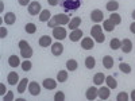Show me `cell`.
Listing matches in <instances>:
<instances>
[{
    "label": "cell",
    "mask_w": 135,
    "mask_h": 101,
    "mask_svg": "<svg viewBox=\"0 0 135 101\" xmlns=\"http://www.w3.org/2000/svg\"><path fill=\"white\" fill-rule=\"evenodd\" d=\"M2 100H4V101H11V100H14V92H12V90L7 92V93L2 97Z\"/></svg>",
    "instance_id": "obj_37"
},
{
    "label": "cell",
    "mask_w": 135,
    "mask_h": 101,
    "mask_svg": "<svg viewBox=\"0 0 135 101\" xmlns=\"http://www.w3.org/2000/svg\"><path fill=\"white\" fill-rule=\"evenodd\" d=\"M131 16H132V19H134V20H135V9H134V11H132V14H131Z\"/></svg>",
    "instance_id": "obj_46"
},
{
    "label": "cell",
    "mask_w": 135,
    "mask_h": 101,
    "mask_svg": "<svg viewBox=\"0 0 135 101\" xmlns=\"http://www.w3.org/2000/svg\"><path fill=\"white\" fill-rule=\"evenodd\" d=\"M116 100L118 101H127L128 100V94L126 92H120L118 96H116Z\"/></svg>",
    "instance_id": "obj_36"
},
{
    "label": "cell",
    "mask_w": 135,
    "mask_h": 101,
    "mask_svg": "<svg viewBox=\"0 0 135 101\" xmlns=\"http://www.w3.org/2000/svg\"><path fill=\"white\" fill-rule=\"evenodd\" d=\"M74 2H81V0H74Z\"/></svg>",
    "instance_id": "obj_47"
},
{
    "label": "cell",
    "mask_w": 135,
    "mask_h": 101,
    "mask_svg": "<svg viewBox=\"0 0 135 101\" xmlns=\"http://www.w3.org/2000/svg\"><path fill=\"white\" fill-rule=\"evenodd\" d=\"M93 46H95V39L93 38L86 37V38H83L81 39V47L84 50H92Z\"/></svg>",
    "instance_id": "obj_9"
},
{
    "label": "cell",
    "mask_w": 135,
    "mask_h": 101,
    "mask_svg": "<svg viewBox=\"0 0 135 101\" xmlns=\"http://www.w3.org/2000/svg\"><path fill=\"white\" fill-rule=\"evenodd\" d=\"M83 35H84L83 30H80V28H76V30H72V32L69 34V39H70L72 42H77V41L83 39Z\"/></svg>",
    "instance_id": "obj_11"
},
{
    "label": "cell",
    "mask_w": 135,
    "mask_h": 101,
    "mask_svg": "<svg viewBox=\"0 0 135 101\" xmlns=\"http://www.w3.org/2000/svg\"><path fill=\"white\" fill-rule=\"evenodd\" d=\"M105 82H107V86L111 88V89H116L118 88V82H116V80L112 75L105 77Z\"/></svg>",
    "instance_id": "obj_27"
},
{
    "label": "cell",
    "mask_w": 135,
    "mask_h": 101,
    "mask_svg": "<svg viewBox=\"0 0 135 101\" xmlns=\"http://www.w3.org/2000/svg\"><path fill=\"white\" fill-rule=\"evenodd\" d=\"M105 8H107V11H109V12H116V11L119 9V3L116 2V0H109V2L105 4Z\"/></svg>",
    "instance_id": "obj_21"
},
{
    "label": "cell",
    "mask_w": 135,
    "mask_h": 101,
    "mask_svg": "<svg viewBox=\"0 0 135 101\" xmlns=\"http://www.w3.org/2000/svg\"><path fill=\"white\" fill-rule=\"evenodd\" d=\"M97 96H99V98H101V100H107V98L111 96V88H108V86H101V88H99Z\"/></svg>",
    "instance_id": "obj_12"
},
{
    "label": "cell",
    "mask_w": 135,
    "mask_h": 101,
    "mask_svg": "<svg viewBox=\"0 0 135 101\" xmlns=\"http://www.w3.org/2000/svg\"><path fill=\"white\" fill-rule=\"evenodd\" d=\"M103 82H105V75H104V73H96L95 75H93V84L95 85H101Z\"/></svg>",
    "instance_id": "obj_23"
},
{
    "label": "cell",
    "mask_w": 135,
    "mask_h": 101,
    "mask_svg": "<svg viewBox=\"0 0 135 101\" xmlns=\"http://www.w3.org/2000/svg\"><path fill=\"white\" fill-rule=\"evenodd\" d=\"M109 19L114 22V23L118 26V24H120L122 23V16L119 15V14H115V12H112L111 15H109Z\"/></svg>",
    "instance_id": "obj_35"
},
{
    "label": "cell",
    "mask_w": 135,
    "mask_h": 101,
    "mask_svg": "<svg viewBox=\"0 0 135 101\" xmlns=\"http://www.w3.org/2000/svg\"><path fill=\"white\" fill-rule=\"evenodd\" d=\"M42 85L45 89H47V90H53V89L57 88V81L53 80V78H45L42 81Z\"/></svg>",
    "instance_id": "obj_13"
},
{
    "label": "cell",
    "mask_w": 135,
    "mask_h": 101,
    "mask_svg": "<svg viewBox=\"0 0 135 101\" xmlns=\"http://www.w3.org/2000/svg\"><path fill=\"white\" fill-rule=\"evenodd\" d=\"M27 9H28V14H30L31 16L39 15V14H41V3H39V2H31V3L27 6Z\"/></svg>",
    "instance_id": "obj_6"
},
{
    "label": "cell",
    "mask_w": 135,
    "mask_h": 101,
    "mask_svg": "<svg viewBox=\"0 0 135 101\" xmlns=\"http://www.w3.org/2000/svg\"><path fill=\"white\" fill-rule=\"evenodd\" d=\"M81 18L80 16H74V18H72L70 19V22L68 23V27H69L70 30H76V28H78L81 26Z\"/></svg>",
    "instance_id": "obj_16"
},
{
    "label": "cell",
    "mask_w": 135,
    "mask_h": 101,
    "mask_svg": "<svg viewBox=\"0 0 135 101\" xmlns=\"http://www.w3.org/2000/svg\"><path fill=\"white\" fill-rule=\"evenodd\" d=\"M25 31L27 34H30V35H32V34H35V31H37V26L34 23H27L26 27H25Z\"/></svg>",
    "instance_id": "obj_33"
},
{
    "label": "cell",
    "mask_w": 135,
    "mask_h": 101,
    "mask_svg": "<svg viewBox=\"0 0 135 101\" xmlns=\"http://www.w3.org/2000/svg\"><path fill=\"white\" fill-rule=\"evenodd\" d=\"M120 50L124 53V54H128V53H131L132 51V42L130 41V39H123L122 41V47H120Z\"/></svg>",
    "instance_id": "obj_14"
},
{
    "label": "cell",
    "mask_w": 135,
    "mask_h": 101,
    "mask_svg": "<svg viewBox=\"0 0 135 101\" xmlns=\"http://www.w3.org/2000/svg\"><path fill=\"white\" fill-rule=\"evenodd\" d=\"M57 81L58 82H66L68 81V72L66 70H60L57 73Z\"/></svg>",
    "instance_id": "obj_31"
},
{
    "label": "cell",
    "mask_w": 135,
    "mask_h": 101,
    "mask_svg": "<svg viewBox=\"0 0 135 101\" xmlns=\"http://www.w3.org/2000/svg\"><path fill=\"white\" fill-rule=\"evenodd\" d=\"M91 20L93 23H100V22L104 20V14L101 9H93L91 12Z\"/></svg>",
    "instance_id": "obj_7"
},
{
    "label": "cell",
    "mask_w": 135,
    "mask_h": 101,
    "mask_svg": "<svg viewBox=\"0 0 135 101\" xmlns=\"http://www.w3.org/2000/svg\"><path fill=\"white\" fill-rule=\"evenodd\" d=\"M54 100L55 101H62V100H65V93L64 92H57L54 94Z\"/></svg>",
    "instance_id": "obj_38"
},
{
    "label": "cell",
    "mask_w": 135,
    "mask_h": 101,
    "mask_svg": "<svg viewBox=\"0 0 135 101\" xmlns=\"http://www.w3.org/2000/svg\"><path fill=\"white\" fill-rule=\"evenodd\" d=\"M18 3L20 6H28L30 4V0H18Z\"/></svg>",
    "instance_id": "obj_42"
},
{
    "label": "cell",
    "mask_w": 135,
    "mask_h": 101,
    "mask_svg": "<svg viewBox=\"0 0 135 101\" xmlns=\"http://www.w3.org/2000/svg\"><path fill=\"white\" fill-rule=\"evenodd\" d=\"M62 2V0H47V3L50 4V6H57V4H60Z\"/></svg>",
    "instance_id": "obj_41"
},
{
    "label": "cell",
    "mask_w": 135,
    "mask_h": 101,
    "mask_svg": "<svg viewBox=\"0 0 135 101\" xmlns=\"http://www.w3.org/2000/svg\"><path fill=\"white\" fill-rule=\"evenodd\" d=\"M97 92H99V89H96V86L88 88V89H86V93H85L86 100H96V97H99V96H97Z\"/></svg>",
    "instance_id": "obj_15"
},
{
    "label": "cell",
    "mask_w": 135,
    "mask_h": 101,
    "mask_svg": "<svg viewBox=\"0 0 135 101\" xmlns=\"http://www.w3.org/2000/svg\"><path fill=\"white\" fill-rule=\"evenodd\" d=\"M103 66L105 69H112L114 67V58L111 55H104L103 57Z\"/></svg>",
    "instance_id": "obj_24"
},
{
    "label": "cell",
    "mask_w": 135,
    "mask_h": 101,
    "mask_svg": "<svg viewBox=\"0 0 135 101\" xmlns=\"http://www.w3.org/2000/svg\"><path fill=\"white\" fill-rule=\"evenodd\" d=\"M20 66H22V70H23V72H30L31 67H32V63H31V61H28V59L26 58V61L22 62Z\"/></svg>",
    "instance_id": "obj_34"
},
{
    "label": "cell",
    "mask_w": 135,
    "mask_h": 101,
    "mask_svg": "<svg viewBox=\"0 0 135 101\" xmlns=\"http://www.w3.org/2000/svg\"><path fill=\"white\" fill-rule=\"evenodd\" d=\"M130 98H131L132 101H135V89H134V90H131V93H130Z\"/></svg>",
    "instance_id": "obj_44"
},
{
    "label": "cell",
    "mask_w": 135,
    "mask_h": 101,
    "mask_svg": "<svg viewBox=\"0 0 135 101\" xmlns=\"http://www.w3.org/2000/svg\"><path fill=\"white\" fill-rule=\"evenodd\" d=\"M66 67H68V70H69V72H74V70H77L78 63H77L76 59H68L66 61Z\"/></svg>",
    "instance_id": "obj_28"
},
{
    "label": "cell",
    "mask_w": 135,
    "mask_h": 101,
    "mask_svg": "<svg viewBox=\"0 0 135 101\" xmlns=\"http://www.w3.org/2000/svg\"><path fill=\"white\" fill-rule=\"evenodd\" d=\"M116 27V24L112 22L111 19H107V20H103V28L107 31V32H111V31H114Z\"/></svg>",
    "instance_id": "obj_22"
},
{
    "label": "cell",
    "mask_w": 135,
    "mask_h": 101,
    "mask_svg": "<svg viewBox=\"0 0 135 101\" xmlns=\"http://www.w3.org/2000/svg\"><path fill=\"white\" fill-rule=\"evenodd\" d=\"M8 63H9L11 67H18L20 65V59H19L18 55H11L8 58Z\"/></svg>",
    "instance_id": "obj_29"
},
{
    "label": "cell",
    "mask_w": 135,
    "mask_h": 101,
    "mask_svg": "<svg viewBox=\"0 0 135 101\" xmlns=\"http://www.w3.org/2000/svg\"><path fill=\"white\" fill-rule=\"evenodd\" d=\"M130 31H131L132 34H135V20H134L132 23L130 24Z\"/></svg>",
    "instance_id": "obj_43"
},
{
    "label": "cell",
    "mask_w": 135,
    "mask_h": 101,
    "mask_svg": "<svg viewBox=\"0 0 135 101\" xmlns=\"http://www.w3.org/2000/svg\"><path fill=\"white\" fill-rule=\"evenodd\" d=\"M7 81L9 85H18L19 84V74L16 72H11L7 75Z\"/></svg>",
    "instance_id": "obj_17"
},
{
    "label": "cell",
    "mask_w": 135,
    "mask_h": 101,
    "mask_svg": "<svg viewBox=\"0 0 135 101\" xmlns=\"http://www.w3.org/2000/svg\"><path fill=\"white\" fill-rule=\"evenodd\" d=\"M62 53H64V44L60 43V42L53 43V46H51V54L54 55V57H60Z\"/></svg>",
    "instance_id": "obj_10"
},
{
    "label": "cell",
    "mask_w": 135,
    "mask_h": 101,
    "mask_svg": "<svg viewBox=\"0 0 135 101\" xmlns=\"http://www.w3.org/2000/svg\"><path fill=\"white\" fill-rule=\"evenodd\" d=\"M4 11V2H0V12Z\"/></svg>",
    "instance_id": "obj_45"
},
{
    "label": "cell",
    "mask_w": 135,
    "mask_h": 101,
    "mask_svg": "<svg viewBox=\"0 0 135 101\" xmlns=\"http://www.w3.org/2000/svg\"><path fill=\"white\" fill-rule=\"evenodd\" d=\"M53 37L57 39V41H62L68 37V34H66V30L64 26H57V27H54L53 28Z\"/></svg>",
    "instance_id": "obj_5"
},
{
    "label": "cell",
    "mask_w": 135,
    "mask_h": 101,
    "mask_svg": "<svg viewBox=\"0 0 135 101\" xmlns=\"http://www.w3.org/2000/svg\"><path fill=\"white\" fill-rule=\"evenodd\" d=\"M96 66V59H95V57H92V55H89V57H86L85 58V67L86 69H93V67Z\"/></svg>",
    "instance_id": "obj_26"
},
{
    "label": "cell",
    "mask_w": 135,
    "mask_h": 101,
    "mask_svg": "<svg viewBox=\"0 0 135 101\" xmlns=\"http://www.w3.org/2000/svg\"><path fill=\"white\" fill-rule=\"evenodd\" d=\"M51 19V12L49 9H42V12L39 14V20L41 22H49Z\"/></svg>",
    "instance_id": "obj_25"
},
{
    "label": "cell",
    "mask_w": 135,
    "mask_h": 101,
    "mask_svg": "<svg viewBox=\"0 0 135 101\" xmlns=\"http://www.w3.org/2000/svg\"><path fill=\"white\" fill-rule=\"evenodd\" d=\"M39 46L41 47H49V46H51V37L50 35H42L39 38Z\"/></svg>",
    "instance_id": "obj_20"
},
{
    "label": "cell",
    "mask_w": 135,
    "mask_h": 101,
    "mask_svg": "<svg viewBox=\"0 0 135 101\" xmlns=\"http://www.w3.org/2000/svg\"><path fill=\"white\" fill-rule=\"evenodd\" d=\"M109 47H111L112 50H118V49H120V47H122V41H119L118 38H112L111 42H109Z\"/></svg>",
    "instance_id": "obj_30"
},
{
    "label": "cell",
    "mask_w": 135,
    "mask_h": 101,
    "mask_svg": "<svg viewBox=\"0 0 135 101\" xmlns=\"http://www.w3.org/2000/svg\"><path fill=\"white\" fill-rule=\"evenodd\" d=\"M81 6V2H74V0H62L61 2V7L64 8V11L69 12V11H76Z\"/></svg>",
    "instance_id": "obj_4"
},
{
    "label": "cell",
    "mask_w": 135,
    "mask_h": 101,
    "mask_svg": "<svg viewBox=\"0 0 135 101\" xmlns=\"http://www.w3.org/2000/svg\"><path fill=\"white\" fill-rule=\"evenodd\" d=\"M7 37V28L6 27H0V38L4 39Z\"/></svg>",
    "instance_id": "obj_39"
},
{
    "label": "cell",
    "mask_w": 135,
    "mask_h": 101,
    "mask_svg": "<svg viewBox=\"0 0 135 101\" xmlns=\"http://www.w3.org/2000/svg\"><path fill=\"white\" fill-rule=\"evenodd\" d=\"M15 22H16V15L14 12H7L4 15V23L6 24L12 26V24H15Z\"/></svg>",
    "instance_id": "obj_18"
},
{
    "label": "cell",
    "mask_w": 135,
    "mask_h": 101,
    "mask_svg": "<svg viewBox=\"0 0 135 101\" xmlns=\"http://www.w3.org/2000/svg\"><path fill=\"white\" fill-rule=\"evenodd\" d=\"M91 35H92V38L96 41V43H103L104 41H105V35L103 34V27H101L100 24H95V26H92V28H91Z\"/></svg>",
    "instance_id": "obj_2"
},
{
    "label": "cell",
    "mask_w": 135,
    "mask_h": 101,
    "mask_svg": "<svg viewBox=\"0 0 135 101\" xmlns=\"http://www.w3.org/2000/svg\"><path fill=\"white\" fill-rule=\"evenodd\" d=\"M69 22H70L69 15H66V14H57V15H54V16L47 22V26H49L50 28H54V27H57V26L68 24Z\"/></svg>",
    "instance_id": "obj_1"
},
{
    "label": "cell",
    "mask_w": 135,
    "mask_h": 101,
    "mask_svg": "<svg viewBox=\"0 0 135 101\" xmlns=\"http://www.w3.org/2000/svg\"><path fill=\"white\" fill-rule=\"evenodd\" d=\"M28 84H30L28 78H22L20 82L18 84V92H19L20 94H22V93H25L26 89H28Z\"/></svg>",
    "instance_id": "obj_19"
},
{
    "label": "cell",
    "mask_w": 135,
    "mask_h": 101,
    "mask_svg": "<svg viewBox=\"0 0 135 101\" xmlns=\"http://www.w3.org/2000/svg\"><path fill=\"white\" fill-rule=\"evenodd\" d=\"M28 92L31 96H39L41 93V85L37 81H31L28 84Z\"/></svg>",
    "instance_id": "obj_8"
},
{
    "label": "cell",
    "mask_w": 135,
    "mask_h": 101,
    "mask_svg": "<svg viewBox=\"0 0 135 101\" xmlns=\"http://www.w3.org/2000/svg\"><path fill=\"white\" fill-rule=\"evenodd\" d=\"M19 49H20V55L23 58H30V57H32V49H31V46L28 44V42L27 41H25V39H22V41H19Z\"/></svg>",
    "instance_id": "obj_3"
},
{
    "label": "cell",
    "mask_w": 135,
    "mask_h": 101,
    "mask_svg": "<svg viewBox=\"0 0 135 101\" xmlns=\"http://www.w3.org/2000/svg\"><path fill=\"white\" fill-rule=\"evenodd\" d=\"M6 93H7V88H6V85H4V84H0V94H2V97H3Z\"/></svg>",
    "instance_id": "obj_40"
},
{
    "label": "cell",
    "mask_w": 135,
    "mask_h": 101,
    "mask_svg": "<svg viewBox=\"0 0 135 101\" xmlns=\"http://www.w3.org/2000/svg\"><path fill=\"white\" fill-rule=\"evenodd\" d=\"M119 70H120L122 73H124V74H130V73H131V66H130L128 63L122 62V63L119 65Z\"/></svg>",
    "instance_id": "obj_32"
}]
</instances>
